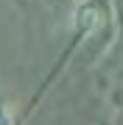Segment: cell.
<instances>
[{
  "label": "cell",
  "instance_id": "cell-1",
  "mask_svg": "<svg viewBox=\"0 0 123 125\" xmlns=\"http://www.w3.org/2000/svg\"><path fill=\"white\" fill-rule=\"evenodd\" d=\"M98 22H101L98 9H95V6H84V9H81V14H78V25H81L84 31H95V28H98Z\"/></svg>",
  "mask_w": 123,
  "mask_h": 125
},
{
  "label": "cell",
  "instance_id": "cell-2",
  "mask_svg": "<svg viewBox=\"0 0 123 125\" xmlns=\"http://www.w3.org/2000/svg\"><path fill=\"white\" fill-rule=\"evenodd\" d=\"M14 117H11V106L6 97H0V125H11Z\"/></svg>",
  "mask_w": 123,
  "mask_h": 125
}]
</instances>
